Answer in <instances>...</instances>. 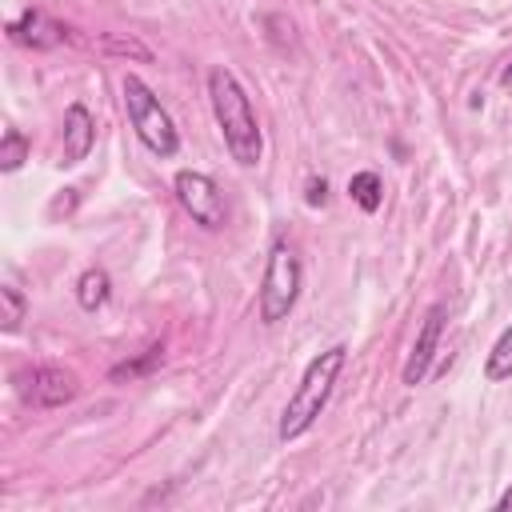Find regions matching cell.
<instances>
[{
  "mask_svg": "<svg viewBox=\"0 0 512 512\" xmlns=\"http://www.w3.org/2000/svg\"><path fill=\"white\" fill-rule=\"evenodd\" d=\"M208 100H212V116L220 124V136H224L228 156L240 168H256L260 156H264V136H260V124H256L252 100H248L244 84L232 76V68L216 64L208 72Z\"/></svg>",
  "mask_w": 512,
  "mask_h": 512,
  "instance_id": "1",
  "label": "cell"
},
{
  "mask_svg": "<svg viewBox=\"0 0 512 512\" xmlns=\"http://www.w3.org/2000/svg\"><path fill=\"white\" fill-rule=\"evenodd\" d=\"M344 360H348V348L344 344H332L328 352H320V356L308 360V368H304V376H300V384L288 396L284 416H280V440L284 444L296 440V436H304L316 424V416L324 412V404H328V396L336 388V376L344 372Z\"/></svg>",
  "mask_w": 512,
  "mask_h": 512,
  "instance_id": "2",
  "label": "cell"
},
{
  "mask_svg": "<svg viewBox=\"0 0 512 512\" xmlns=\"http://www.w3.org/2000/svg\"><path fill=\"white\" fill-rule=\"evenodd\" d=\"M120 92H124V108H128V120H132L140 144H144L152 156H160V160L176 156V152H180V136H176V124H172L168 108L160 104V96H156L140 76H132V72L124 76Z\"/></svg>",
  "mask_w": 512,
  "mask_h": 512,
  "instance_id": "3",
  "label": "cell"
},
{
  "mask_svg": "<svg viewBox=\"0 0 512 512\" xmlns=\"http://www.w3.org/2000/svg\"><path fill=\"white\" fill-rule=\"evenodd\" d=\"M300 284H304V268H300L296 252L284 240H276L268 252V264H264V280H260V320L280 324L296 308Z\"/></svg>",
  "mask_w": 512,
  "mask_h": 512,
  "instance_id": "4",
  "label": "cell"
},
{
  "mask_svg": "<svg viewBox=\"0 0 512 512\" xmlns=\"http://www.w3.org/2000/svg\"><path fill=\"white\" fill-rule=\"evenodd\" d=\"M172 192H176L180 208L192 216V224H200V228H208V232H220V228H224L228 208H224V196H220V188H216V180H212L208 172H196V168L176 172Z\"/></svg>",
  "mask_w": 512,
  "mask_h": 512,
  "instance_id": "5",
  "label": "cell"
},
{
  "mask_svg": "<svg viewBox=\"0 0 512 512\" xmlns=\"http://www.w3.org/2000/svg\"><path fill=\"white\" fill-rule=\"evenodd\" d=\"M16 388H20L24 404H32V408H60L80 392V380H76V372L60 368V364H40V368L20 372Z\"/></svg>",
  "mask_w": 512,
  "mask_h": 512,
  "instance_id": "6",
  "label": "cell"
},
{
  "mask_svg": "<svg viewBox=\"0 0 512 512\" xmlns=\"http://www.w3.org/2000/svg\"><path fill=\"white\" fill-rule=\"evenodd\" d=\"M440 332H444V304H432V308L424 312V320H420L416 344H412V352H408V360H404V372H400L408 388L424 384V376L432 372V360H436V348H440Z\"/></svg>",
  "mask_w": 512,
  "mask_h": 512,
  "instance_id": "7",
  "label": "cell"
},
{
  "mask_svg": "<svg viewBox=\"0 0 512 512\" xmlns=\"http://www.w3.org/2000/svg\"><path fill=\"white\" fill-rule=\"evenodd\" d=\"M64 24H56L52 16H44L40 8H28L20 20H12L8 24V36L12 40H20V44H28V48H56L60 40H64Z\"/></svg>",
  "mask_w": 512,
  "mask_h": 512,
  "instance_id": "8",
  "label": "cell"
},
{
  "mask_svg": "<svg viewBox=\"0 0 512 512\" xmlns=\"http://www.w3.org/2000/svg\"><path fill=\"white\" fill-rule=\"evenodd\" d=\"M92 140H96L92 112L84 104H68V112H64V164H80L92 152Z\"/></svg>",
  "mask_w": 512,
  "mask_h": 512,
  "instance_id": "9",
  "label": "cell"
},
{
  "mask_svg": "<svg viewBox=\"0 0 512 512\" xmlns=\"http://www.w3.org/2000/svg\"><path fill=\"white\" fill-rule=\"evenodd\" d=\"M108 296H112L108 272H104V268H84L80 280H76V304H80L84 312H96V308L108 304Z\"/></svg>",
  "mask_w": 512,
  "mask_h": 512,
  "instance_id": "10",
  "label": "cell"
},
{
  "mask_svg": "<svg viewBox=\"0 0 512 512\" xmlns=\"http://www.w3.org/2000/svg\"><path fill=\"white\" fill-rule=\"evenodd\" d=\"M484 380L488 384H500V380H512V324L496 336L488 360H484Z\"/></svg>",
  "mask_w": 512,
  "mask_h": 512,
  "instance_id": "11",
  "label": "cell"
},
{
  "mask_svg": "<svg viewBox=\"0 0 512 512\" xmlns=\"http://www.w3.org/2000/svg\"><path fill=\"white\" fill-rule=\"evenodd\" d=\"M348 196L360 204V212H380V204H384V180L376 172H356L348 180Z\"/></svg>",
  "mask_w": 512,
  "mask_h": 512,
  "instance_id": "12",
  "label": "cell"
},
{
  "mask_svg": "<svg viewBox=\"0 0 512 512\" xmlns=\"http://www.w3.org/2000/svg\"><path fill=\"white\" fill-rule=\"evenodd\" d=\"M0 328L4 332H16L20 324H24V316H28V296L16 288V284H4L0 288Z\"/></svg>",
  "mask_w": 512,
  "mask_h": 512,
  "instance_id": "13",
  "label": "cell"
},
{
  "mask_svg": "<svg viewBox=\"0 0 512 512\" xmlns=\"http://www.w3.org/2000/svg\"><path fill=\"white\" fill-rule=\"evenodd\" d=\"M28 152H32L28 136H24L20 128H8L4 140H0V172H16V168L28 160Z\"/></svg>",
  "mask_w": 512,
  "mask_h": 512,
  "instance_id": "14",
  "label": "cell"
},
{
  "mask_svg": "<svg viewBox=\"0 0 512 512\" xmlns=\"http://www.w3.org/2000/svg\"><path fill=\"white\" fill-rule=\"evenodd\" d=\"M100 48L112 52V56H132V60H152V48L136 36H124V32H104L100 36Z\"/></svg>",
  "mask_w": 512,
  "mask_h": 512,
  "instance_id": "15",
  "label": "cell"
},
{
  "mask_svg": "<svg viewBox=\"0 0 512 512\" xmlns=\"http://www.w3.org/2000/svg\"><path fill=\"white\" fill-rule=\"evenodd\" d=\"M160 356H164V348L156 344V348H148V356H144V360H132V364H120V368H112V380H124V376H140V372H148L152 364H160Z\"/></svg>",
  "mask_w": 512,
  "mask_h": 512,
  "instance_id": "16",
  "label": "cell"
},
{
  "mask_svg": "<svg viewBox=\"0 0 512 512\" xmlns=\"http://www.w3.org/2000/svg\"><path fill=\"white\" fill-rule=\"evenodd\" d=\"M304 204H308V208H324V204H328V180H324V176H308V184H304Z\"/></svg>",
  "mask_w": 512,
  "mask_h": 512,
  "instance_id": "17",
  "label": "cell"
},
{
  "mask_svg": "<svg viewBox=\"0 0 512 512\" xmlns=\"http://www.w3.org/2000/svg\"><path fill=\"white\" fill-rule=\"evenodd\" d=\"M72 204H76V196H56V200H52V216H60V212H68Z\"/></svg>",
  "mask_w": 512,
  "mask_h": 512,
  "instance_id": "18",
  "label": "cell"
},
{
  "mask_svg": "<svg viewBox=\"0 0 512 512\" xmlns=\"http://www.w3.org/2000/svg\"><path fill=\"white\" fill-rule=\"evenodd\" d=\"M496 508H500V512H512V484H508V492L496 500Z\"/></svg>",
  "mask_w": 512,
  "mask_h": 512,
  "instance_id": "19",
  "label": "cell"
},
{
  "mask_svg": "<svg viewBox=\"0 0 512 512\" xmlns=\"http://www.w3.org/2000/svg\"><path fill=\"white\" fill-rule=\"evenodd\" d=\"M500 84H512V60L500 68Z\"/></svg>",
  "mask_w": 512,
  "mask_h": 512,
  "instance_id": "20",
  "label": "cell"
}]
</instances>
